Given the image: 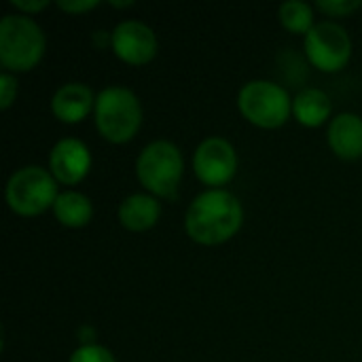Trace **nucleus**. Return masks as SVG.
Segmentation results:
<instances>
[{"label":"nucleus","mask_w":362,"mask_h":362,"mask_svg":"<svg viewBox=\"0 0 362 362\" xmlns=\"http://www.w3.org/2000/svg\"><path fill=\"white\" fill-rule=\"evenodd\" d=\"M161 216V206L151 195H129L119 206V221L129 231H146L157 225Z\"/></svg>","instance_id":"13"},{"label":"nucleus","mask_w":362,"mask_h":362,"mask_svg":"<svg viewBox=\"0 0 362 362\" xmlns=\"http://www.w3.org/2000/svg\"><path fill=\"white\" fill-rule=\"evenodd\" d=\"M53 214L64 227H85L91 216H93V206L87 195L76 193V191H66L59 193L55 204H53Z\"/></svg>","instance_id":"15"},{"label":"nucleus","mask_w":362,"mask_h":362,"mask_svg":"<svg viewBox=\"0 0 362 362\" xmlns=\"http://www.w3.org/2000/svg\"><path fill=\"white\" fill-rule=\"evenodd\" d=\"M110 47L119 59L132 66H142L157 55V36L146 23L127 19L112 30Z\"/></svg>","instance_id":"9"},{"label":"nucleus","mask_w":362,"mask_h":362,"mask_svg":"<svg viewBox=\"0 0 362 362\" xmlns=\"http://www.w3.org/2000/svg\"><path fill=\"white\" fill-rule=\"evenodd\" d=\"M57 6L62 11H68V13H85V11L95 8L98 6V0H76V2H72V0H68V2L66 0H59Z\"/></svg>","instance_id":"20"},{"label":"nucleus","mask_w":362,"mask_h":362,"mask_svg":"<svg viewBox=\"0 0 362 362\" xmlns=\"http://www.w3.org/2000/svg\"><path fill=\"white\" fill-rule=\"evenodd\" d=\"M329 144L333 153L341 159L362 157V119L352 112L337 115L329 125Z\"/></svg>","instance_id":"12"},{"label":"nucleus","mask_w":362,"mask_h":362,"mask_svg":"<svg viewBox=\"0 0 362 362\" xmlns=\"http://www.w3.org/2000/svg\"><path fill=\"white\" fill-rule=\"evenodd\" d=\"M91 108H95V98L83 83L62 85L51 100V110L62 123H78L89 115Z\"/></svg>","instance_id":"11"},{"label":"nucleus","mask_w":362,"mask_h":362,"mask_svg":"<svg viewBox=\"0 0 362 362\" xmlns=\"http://www.w3.org/2000/svg\"><path fill=\"white\" fill-rule=\"evenodd\" d=\"M193 170L208 187L227 185L238 172V153L225 138H206L193 155Z\"/></svg>","instance_id":"8"},{"label":"nucleus","mask_w":362,"mask_h":362,"mask_svg":"<svg viewBox=\"0 0 362 362\" xmlns=\"http://www.w3.org/2000/svg\"><path fill=\"white\" fill-rule=\"evenodd\" d=\"M244 223V210L235 195L223 189L199 193L187 214L185 229L189 238L204 246H216L231 240Z\"/></svg>","instance_id":"1"},{"label":"nucleus","mask_w":362,"mask_h":362,"mask_svg":"<svg viewBox=\"0 0 362 362\" xmlns=\"http://www.w3.org/2000/svg\"><path fill=\"white\" fill-rule=\"evenodd\" d=\"M185 170L182 153L168 140L151 142L136 161V174L144 189L157 197H174Z\"/></svg>","instance_id":"4"},{"label":"nucleus","mask_w":362,"mask_h":362,"mask_svg":"<svg viewBox=\"0 0 362 362\" xmlns=\"http://www.w3.org/2000/svg\"><path fill=\"white\" fill-rule=\"evenodd\" d=\"M17 95V78L8 72L0 74V108L6 110Z\"/></svg>","instance_id":"19"},{"label":"nucleus","mask_w":362,"mask_h":362,"mask_svg":"<svg viewBox=\"0 0 362 362\" xmlns=\"http://www.w3.org/2000/svg\"><path fill=\"white\" fill-rule=\"evenodd\" d=\"M331 98L320 89H303L293 100V115L305 127H318L331 117Z\"/></svg>","instance_id":"14"},{"label":"nucleus","mask_w":362,"mask_h":362,"mask_svg":"<svg viewBox=\"0 0 362 362\" xmlns=\"http://www.w3.org/2000/svg\"><path fill=\"white\" fill-rule=\"evenodd\" d=\"M13 6H17V11H23V13H38L42 11L49 2L47 0H34V2H25V0H11Z\"/></svg>","instance_id":"21"},{"label":"nucleus","mask_w":362,"mask_h":362,"mask_svg":"<svg viewBox=\"0 0 362 362\" xmlns=\"http://www.w3.org/2000/svg\"><path fill=\"white\" fill-rule=\"evenodd\" d=\"M68 362H117V361H115V356L110 354V350H106V348H102V346H95V344H87V346H81L78 350H74Z\"/></svg>","instance_id":"17"},{"label":"nucleus","mask_w":362,"mask_h":362,"mask_svg":"<svg viewBox=\"0 0 362 362\" xmlns=\"http://www.w3.org/2000/svg\"><path fill=\"white\" fill-rule=\"evenodd\" d=\"M57 182L49 170L25 165L6 182V204L19 216H36L53 208L57 199Z\"/></svg>","instance_id":"5"},{"label":"nucleus","mask_w":362,"mask_h":362,"mask_svg":"<svg viewBox=\"0 0 362 362\" xmlns=\"http://www.w3.org/2000/svg\"><path fill=\"white\" fill-rule=\"evenodd\" d=\"M45 53V34L28 15H4L0 21V62L6 70L25 72Z\"/></svg>","instance_id":"3"},{"label":"nucleus","mask_w":362,"mask_h":362,"mask_svg":"<svg viewBox=\"0 0 362 362\" xmlns=\"http://www.w3.org/2000/svg\"><path fill=\"white\" fill-rule=\"evenodd\" d=\"M305 55L318 70L337 72L350 62L352 40L339 23L322 21L305 34Z\"/></svg>","instance_id":"7"},{"label":"nucleus","mask_w":362,"mask_h":362,"mask_svg":"<svg viewBox=\"0 0 362 362\" xmlns=\"http://www.w3.org/2000/svg\"><path fill=\"white\" fill-rule=\"evenodd\" d=\"M112 6H132L134 2H110Z\"/></svg>","instance_id":"22"},{"label":"nucleus","mask_w":362,"mask_h":362,"mask_svg":"<svg viewBox=\"0 0 362 362\" xmlns=\"http://www.w3.org/2000/svg\"><path fill=\"white\" fill-rule=\"evenodd\" d=\"M91 168V153L85 142L76 138L59 140L49 153V170L53 178L62 185L81 182Z\"/></svg>","instance_id":"10"},{"label":"nucleus","mask_w":362,"mask_h":362,"mask_svg":"<svg viewBox=\"0 0 362 362\" xmlns=\"http://www.w3.org/2000/svg\"><path fill=\"white\" fill-rule=\"evenodd\" d=\"M98 132L115 144L129 142L142 123V106L138 95L127 87H106L95 95Z\"/></svg>","instance_id":"2"},{"label":"nucleus","mask_w":362,"mask_h":362,"mask_svg":"<svg viewBox=\"0 0 362 362\" xmlns=\"http://www.w3.org/2000/svg\"><path fill=\"white\" fill-rule=\"evenodd\" d=\"M316 6L331 17H344V15H350L352 11H356L361 6V2L358 0H318Z\"/></svg>","instance_id":"18"},{"label":"nucleus","mask_w":362,"mask_h":362,"mask_svg":"<svg viewBox=\"0 0 362 362\" xmlns=\"http://www.w3.org/2000/svg\"><path fill=\"white\" fill-rule=\"evenodd\" d=\"M280 21L288 32L308 34L314 28V11L308 2L288 0L280 4Z\"/></svg>","instance_id":"16"},{"label":"nucleus","mask_w":362,"mask_h":362,"mask_svg":"<svg viewBox=\"0 0 362 362\" xmlns=\"http://www.w3.org/2000/svg\"><path fill=\"white\" fill-rule=\"evenodd\" d=\"M238 106L242 115L265 129H274L286 123L293 112L288 91L272 81H250L240 89Z\"/></svg>","instance_id":"6"}]
</instances>
